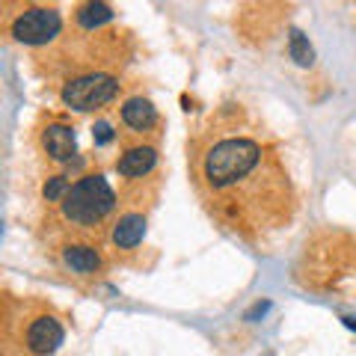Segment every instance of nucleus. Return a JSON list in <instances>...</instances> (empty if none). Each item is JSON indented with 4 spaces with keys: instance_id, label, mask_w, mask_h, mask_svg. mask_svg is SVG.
<instances>
[{
    "instance_id": "1",
    "label": "nucleus",
    "mask_w": 356,
    "mask_h": 356,
    "mask_svg": "<svg viewBox=\"0 0 356 356\" xmlns=\"http://www.w3.org/2000/svg\"><path fill=\"white\" fill-rule=\"evenodd\" d=\"M264 166V149L255 140L243 137H229L211 146L202 163V175L211 184V191H243L250 187L252 175Z\"/></svg>"
},
{
    "instance_id": "2",
    "label": "nucleus",
    "mask_w": 356,
    "mask_h": 356,
    "mask_svg": "<svg viewBox=\"0 0 356 356\" xmlns=\"http://www.w3.org/2000/svg\"><path fill=\"white\" fill-rule=\"evenodd\" d=\"M116 208V193L104 175H83L63 199V217L74 226H95Z\"/></svg>"
},
{
    "instance_id": "3",
    "label": "nucleus",
    "mask_w": 356,
    "mask_h": 356,
    "mask_svg": "<svg viewBox=\"0 0 356 356\" xmlns=\"http://www.w3.org/2000/svg\"><path fill=\"white\" fill-rule=\"evenodd\" d=\"M119 92L116 77L110 74H83L77 81H69L63 86V104L72 110H95L104 107L107 102H113Z\"/></svg>"
},
{
    "instance_id": "4",
    "label": "nucleus",
    "mask_w": 356,
    "mask_h": 356,
    "mask_svg": "<svg viewBox=\"0 0 356 356\" xmlns=\"http://www.w3.org/2000/svg\"><path fill=\"white\" fill-rule=\"evenodd\" d=\"M60 27H63V18L57 9L36 6L13 21V36L24 44H44L54 36H60Z\"/></svg>"
},
{
    "instance_id": "5",
    "label": "nucleus",
    "mask_w": 356,
    "mask_h": 356,
    "mask_svg": "<svg viewBox=\"0 0 356 356\" xmlns=\"http://www.w3.org/2000/svg\"><path fill=\"white\" fill-rule=\"evenodd\" d=\"M63 339H65V332H63L57 318H36L27 330V348L36 356L54 353L63 344Z\"/></svg>"
},
{
    "instance_id": "6",
    "label": "nucleus",
    "mask_w": 356,
    "mask_h": 356,
    "mask_svg": "<svg viewBox=\"0 0 356 356\" xmlns=\"http://www.w3.org/2000/svg\"><path fill=\"white\" fill-rule=\"evenodd\" d=\"M42 146H44V152H48L54 161L69 163L74 154H77L74 128L72 125H63V122H57V125H48V128H44V134H42Z\"/></svg>"
},
{
    "instance_id": "7",
    "label": "nucleus",
    "mask_w": 356,
    "mask_h": 356,
    "mask_svg": "<svg viewBox=\"0 0 356 356\" xmlns=\"http://www.w3.org/2000/svg\"><path fill=\"white\" fill-rule=\"evenodd\" d=\"M154 163H158V152L152 146H137V149H128L116 161V172L125 175V178H140V175L152 172Z\"/></svg>"
},
{
    "instance_id": "8",
    "label": "nucleus",
    "mask_w": 356,
    "mask_h": 356,
    "mask_svg": "<svg viewBox=\"0 0 356 356\" xmlns=\"http://www.w3.org/2000/svg\"><path fill=\"white\" fill-rule=\"evenodd\" d=\"M122 119H125V125L134 128V131H149L154 122H158V110L149 98H128L125 107H122Z\"/></svg>"
},
{
    "instance_id": "9",
    "label": "nucleus",
    "mask_w": 356,
    "mask_h": 356,
    "mask_svg": "<svg viewBox=\"0 0 356 356\" xmlns=\"http://www.w3.org/2000/svg\"><path fill=\"white\" fill-rule=\"evenodd\" d=\"M143 238H146V217L143 214H125L113 229V243L119 250H134L137 243H143Z\"/></svg>"
},
{
    "instance_id": "10",
    "label": "nucleus",
    "mask_w": 356,
    "mask_h": 356,
    "mask_svg": "<svg viewBox=\"0 0 356 356\" xmlns=\"http://www.w3.org/2000/svg\"><path fill=\"white\" fill-rule=\"evenodd\" d=\"M63 259L74 273H95L98 267H102V255L92 247H69L63 252Z\"/></svg>"
},
{
    "instance_id": "11",
    "label": "nucleus",
    "mask_w": 356,
    "mask_h": 356,
    "mask_svg": "<svg viewBox=\"0 0 356 356\" xmlns=\"http://www.w3.org/2000/svg\"><path fill=\"white\" fill-rule=\"evenodd\" d=\"M113 6L110 3H86L77 9V24H81L83 30H95V27H102L107 24V21H113Z\"/></svg>"
},
{
    "instance_id": "12",
    "label": "nucleus",
    "mask_w": 356,
    "mask_h": 356,
    "mask_svg": "<svg viewBox=\"0 0 356 356\" xmlns=\"http://www.w3.org/2000/svg\"><path fill=\"white\" fill-rule=\"evenodd\" d=\"M288 54H291V60H294L297 65H303V69H309V65L315 63V48L309 44L306 33L297 30V27L288 33Z\"/></svg>"
},
{
    "instance_id": "13",
    "label": "nucleus",
    "mask_w": 356,
    "mask_h": 356,
    "mask_svg": "<svg viewBox=\"0 0 356 356\" xmlns=\"http://www.w3.org/2000/svg\"><path fill=\"white\" fill-rule=\"evenodd\" d=\"M69 191H72L69 178H65V175H54V178H48V181H44L42 196L48 199V202H63V199L69 196Z\"/></svg>"
},
{
    "instance_id": "14",
    "label": "nucleus",
    "mask_w": 356,
    "mask_h": 356,
    "mask_svg": "<svg viewBox=\"0 0 356 356\" xmlns=\"http://www.w3.org/2000/svg\"><path fill=\"white\" fill-rule=\"evenodd\" d=\"M92 137H95V146H107V143H113V128H110V122H95L92 128Z\"/></svg>"
},
{
    "instance_id": "15",
    "label": "nucleus",
    "mask_w": 356,
    "mask_h": 356,
    "mask_svg": "<svg viewBox=\"0 0 356 356\" xmlns=\"http://www.w3.org/2000/svg\"><path fill=\"white\" fill-rule=\"evenodd\" d=\"M267 309H270V303H267V300H264V303H255V306H252V309L247 312V321H255V318H261Z\"/></svg>"
},
{
    "instance_id": "16",
    "label": "nucleus",
    "mask_w": 356,
    "mask_h": 356,
    "mask_svg": "<svg viewBox=\"0 0 356 356\" xmlns=\"http://www.w3.org/2000/svg\"><path fill=\"white\" fill-rule=\"evenodd\" d=\"M341 321H344V324H348V327H350V330H356V318H350V315H344V318H341Z\"/></svg>"
}]
</instances>
